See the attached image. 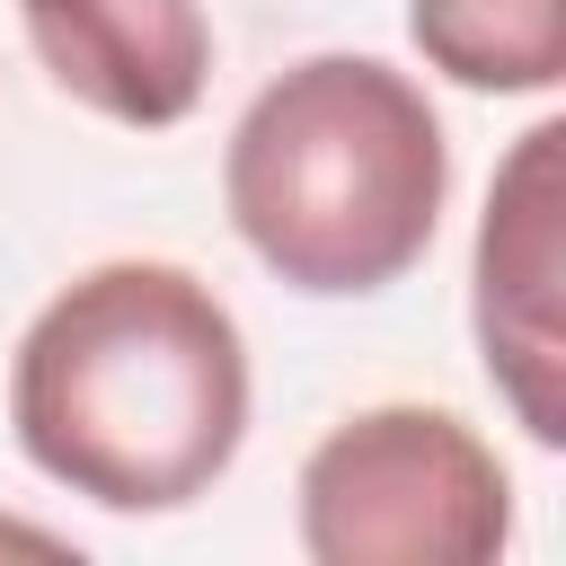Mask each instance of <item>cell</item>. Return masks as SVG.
I'll return each mask as SVG.
<instances>
[{
  "instance_id": "1",
  "label": "cell",
  "mask_w": 566,
  "mask_h": 566,
  "mask_svg": "<svg viewBox=\"0 0 566 566\" xmlns=\"http://www.w3.org/2000/svg\"><path fill=\"white\" fill-rule=\"evenodd\" d=\"M9 424L53 486L106 513H177L248 442L239 318L186 265H88L18 336Z\"/></svg>"
},
{
  "instance_id": "2",
  "label": "cell",
  "mask_w": 566,
  "mask_h": 566,
  "mask_svg": "<svg viewBox=\"0 0 566 566\" xmlns=\"http://www.w3.org/2000/svg\"><path fill=\"white\" fill-rule=\"evenodd\" d=\"M451 142L407 71L380 53H310L265 80L221 150L230 230L318 301L398 283L442 221Z\"/></svg>"
},
{
  "instance_id": "3",
  "label": "cell",
  "mask_w": 566,
  "mask_h": 566,
  "mask_svg": "<svg viewBox=\"0 0 566 566\" xmlns=\"http://www.w3.org/2000/svg\"><path fill=\"white\" fill-rule=\"evenodd\" d=\"M513 539V478L451 407H363L301 460L318 566H486Z\"/></svg>"
},
{
  "instance_id": "4",
  "label": "cell",
  "mask_w": 566,
  "mask_h": 566,
  "mask_svg": "<svg viewBox=\"0 0 566 566\" xmlns=\"http://www.w3.org/2000/svg\"><path fill=\"white\" fill-rule=\"evenodd\" d=\"M557 159L566 124H531L495 168L478 221V354L531 442H566V327H557Z\"/></svg>"
},
{
  "instance_id": "5",
  "label": "cell",
  "mask_w": 566,
  "mask_h": 566,
  "mask_svg": "<svg viewBox=\"0 0 566 566\" xmlns=\"http://www.w3.org/2000/svg\"><path fill=\"white\" fill-rule=\"evenodd\" d=\"M18 18L53 88L133 133L186 124L212 80L203 0H18Z\"/></svg>"
},
{
  "instance_id": "6",
  "label": "cell",
  "mask_w": 566,
  "mask_h": 566,
  "mask_svg": "<svg viewBox=\"0 0 566 566\" xmlns=\"http://www.w3.org/2000/svg\"><path fill=\"white\" fill-rule=\"evenodd\" d=\"M407 35L433 71L495 97L557 88L566 71V0H416Z\"/></svg>"
}]
</instances>
